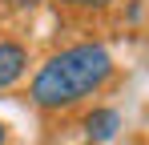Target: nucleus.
Listing matches in <instances>:
<instances>
[{"label":"nucleus","mask_w":149,"mask_h":145,"mask_svg":"<svg viewBox=\"0 0 149 145\" xmlns=\"http://www.w3.org/2000/svg\"><path fill=\"white\" fill-rule=\"evenodd\" d=\"M40 0H4V8H12V12H32Z\"/></svg>","instance_id":"nucleus-5"},{"label":"nucleus","mask_w":149,"mask_h":145,"mask_svg":"<svg viewBox=\"0 0 149 145\" xmlns=\"http://www.w3.org/2000/svg\"><path fill=\"white\" fill-rule=\"evenodd\" d=\"M0 145H8V125L0 121Z\"/></svg>","instance_id":"nucleus-6"},{"label":"nucleus","mask_w":149,"mask_h":145,"mask_svg":"<svg viewBox=\"0 0 149 145\" xmlns=\"http://www.w3.org/2000/svg\"><path fill=\"white\" fill-rule=\"evenodd\" d=\"M28 65H32V56H28V45H24V40L0 36V93L16 89V85L28 77Z\"/></svg>","instance_id":"nucleus-2"},{"label":"nucleus","mask_w":149,"mask_h":145,"mask_svg":"<svg viewBox=\"0 0 149 145\" xmlns=\"http://www.w3.org/2000/svg\"><path fill=\"white\" fill-rule=\"evenodd\" d=\"M117 77V61L101 40H77L49 52L32 81H28V101L40 113H69L85 105L89 97L105 93Z\"/></svg>","instance_id":"nucleus-1"},{"label":"nucleus","mask_w":149,"mask_h":145,"mask_svg":"<svg viewBox=\"0 0 149 145\" xmlns=\"http://www.w3.org/2000/svg\"><path fill=\"white\" fill-rule=\"evenodd\" d=\"M61 8H73V12H105L109 4H117V0H56Z\"/></svg>","instance_id":"nucleus-4"},{"label":"nucleus","mask_w":149,"mask_h":145,"mask_svg":"<svg viewBox=\"0 0 149 145\" xmlns=\"http://www.w3.org/2000/svg\"><path fill=\"white\" fill-rule=\"evenodd\" d=\"M85 141L89 145H105L117 137V129H121V109H113V105H97V109H89L85 113Z\"/></svg>","instance_id":"nucleus-3"}]
</instances>
